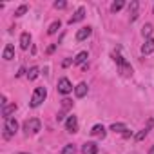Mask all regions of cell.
Returning a JSON list of instances; mask_svg holds the SVG:
<instances>
[{
  "label": "cell",
  "mask_w": 154,
  "mask_h": 154,
  "mask_svg": "<svg viewBox=\"0 0 154 154\" xmlns=\"http://www.w3.org/2000/svg\"><path fill=\"white\" fill-rule=\"evenodd\" d=\"M24 72H26V69H24V67H22V69H20V71H18V72H17V76H22V74H24Z\"/></svg>",
  "instance_id": "cell-30"
},
{
  "label": "cell",
  "mask_w": 154,
  "mask_h": 154,
  "mask_svg": "<svg viewBox=\"0 0 154 154\" xmlns=\"http://www.w3.org/2000/svg\"><path fill=\"white\" fill-rule=\"evenodd\" d=\"M4 60H13L15 58V47L11 45V44H8L6 47H4Z\"/></svg>",
  "instance_id": "cell-17"
},
{
  "label": "cell",
  "mask_w": 154,
  "mask_h": 154,
  "mask_svg": "<svg viewBox=\"0 0 154 154\" xmlns=\"http://www.w3.org/2000/svg\"><path fill=\"white\" fill-rule=\"evenodd\" d=\"M105 134H107V131H105V127H103V125H100V123H98V125H94V127L91 129V136H94V138H102V140H103V138H105Z\"/></svg>",
  "instance_id": "cell-13"
},
{
  "label": "cell",
  "mask_w": 154,
  "mask_h": 154,
  "mask_svg": "<svg viewBox=\"0 0 154 154\" xmlns=\"http://www.w3.org/2000/svg\"><path fill=\"white\" fill-rule=\"evenodd\" d=\"M71 107H72V100H69V98H63V100H62V109H63V111H69Z\"/></svg>",
  "instance_id": "cell-25"
},
{
  "label": "cell",
  "mask_w": 154,
  "mask_h": 154,
  "mask_svg": "<svg viewBox=\"0 0 154 154\" xmlns=\"http://www.w3.org/2000/svg\"><path fill=\"white\" fill-rule=\"evenodd\" d=\"M74 94H76V98H84V96L87 94V84H85V82L78 84V85L74 87Z\"/></svg>",
  "instance_id": "cell-14"
},
{
  "label": "cell",
  "mask_w": 154,
  "mask_h": 154,
  "mask_svg": "<svg viewBox=\"0 0 154 154\" xmlns=\"http://www.w3.org/2000/svg\"><path fill=\"white\" fill-rule=\"evenodd\" d=\"M89 58V53L87 51H82V53H78V54H76V58H74V63L76 65H82L85 60Z\"/></svg>",
  "instance_id": "cell-18"
},
{
  "label": "cell",
  "mask_w": 154,
  "mask_h": 154,
  "mask_svg": "<svg viewBox=\"0 0 154 154\" xmlns=\"http://www.w3.org/2000/svg\"><path fill=\"white\" fill-rule=\"evenodd\" d=\"M45 96H47V89H45V87H36V89L33 91V96H31L29 105H31V107H38V105H42V102L45 100Z\"/></svg>",
  "instance_id": "cell-4"
},
{
  "label": "cell",
  "mask_w": 154,
  "mask_h": 154,
  "mask_svg": "<svg viewBox=\"0 0 154 154\" xmlns=\"http://www.w3.org/2000/svg\"><path fill=\"white\" fill-rule=\"evenodd\" d=\"M152 127H154V120H152V118H149V120H147V125H145V127H143V129L136 134V136H134V140H136V141L145 140V138H147V134L150 132V129H152Z\"/></svg>",
  "instance_id": "cell-5"
},
{
  "label": "cell",
  "mask_w": 154,
  "mask_h": 154,
  "mask_svg": "<svg viewBox=\"0 0 154 154\" xmlns=\"http://www.w3.org/2000/svg\"><path fill=\"white\" fill-rule=\"evenodd\" d=\"M129 15H131V22H134L140 15V2L138 0H132V2L129 4Z\"/></svg>",
  "instance_id": "cell-8"
},
{
  "label": "cell",
  "mask_w": 154,
  "mask_h": 154,
  "mask_svg": "<svg viewBox=\"0 0 154 154\" xmlns=\"http://www.w3.org/2000/svg\"><path fill=\"white\" fill-rule=\"evenodd\" d=\"M38 74H40V69H38V67H31V69L27 71V78H29V80H36Z\"/></svg>",
  "instance_id": "cell-21"
},
{
  "label": "cell",
  "mask_w": 154,
  "mask_h": 154,
  "mask_svg": "<svg viewBox=\"0 0 154 154\" xmlns=\"http://www.w3.org/2000/svg\"><path fill=\"white\" fill-rule=\"evenodd\" d=\"M82 154H98V145L94 141H85L82 147Z\"/></svg>",
  "instance_id": "cell-10"
},
{
  "label": "cell",
  "mask_w": 154,
  "mask_h": 154,
  "mask_svg": "<svg viewBox=\"0 0 154 154\" xmlns=\"http://www.w3.org/2000/svg\"><path fill=\"white\" fill-rule=\"evenodd\" d=\"M71 62L74 63V60H63V63H62V65H63V67H67V65H71Z\"/></svg>",
  "instance_id": "cell-29"
},
{
  "label": "cell",
  "mask_w": 154,
  "mask_h": 154,
  "mask_svg": "<svg viewBox=\"0 0 154 154\" xmlns=\"http://www.w3.org/2000/svg\"><path fill=\"white\" fill-rule=\"evenodd\" d=\"M149 154H154V145H152V147L149 149Z\"/></svg>",
  "instance_id": "cell-31"
},
{
  "label": "cell",
  "mask_w": 154,
  "mask_h": 154,
  "mask_svg": "<svg viewBox=\"0 0 154 154\" xmlns=\"http://www.w3.org/2000/svg\"><path fill=\"white\" fill-rule=\"evenodd\" d=\"M60 27H62V22H60V20H54V22H53V24L47 27V35H54V33H56Z\"/></svg>",
  "instance_id": "cell-20"
},
{
  "label": "cell",
  "mask_w": 154,
  "mask_h": 154,
  "mask_svg": "<svg viewBox=\"0 0 154 154\" xmlns=\"http://www.w3.org/2000/svg\"><path fill=\"white\" fill-rule=\"evenodd\" d=\"M54 8L56 9H65L67 8V2H63V0H62V2H54Z\"/></svg>",
  "instance_id": "cell-27"
},
{
  "label": "cell",
  "mask_w": 154,
  "mask_h": 154,
  "mask_svg": "<svg viewBox=\"0 0 154 154\" xmlns=\"http://www.w3.org/2000/svg\"><path fill=\"white\" fill-rule=\"evenodd\" d=\"M141 35L149 40V38H150V35H152V24H145V26L141 27Z\"/></svg>",
  "instance_id": "cell-22"
},
{
  "label": "cell",
  "mask_w": 154,
  "mask_h": 154,
  "mask_svg": "<svg viewBox=\"0 0 154 154\" xmlns=\"http://www.w3.org/2000/svg\"><path fill=\"white\" fill-rule=\"evenodd\" d=\"M91 33H93V29L87 26V27H82V29H78L76 31V40L78 42H84V40H87L89 36H91Z\"/></svg>",
  "instance_id": "cell-11"
},
{
  "label": "cell",
  "mask_w": 154,
  "mask_h": 154,
  "mask_svg": "<svg viewBox=\"0 0 154 154\" xmlns=\"http://www.w3.org/2000/svg\"><path fill=\"white\" fill-rule=\"evenodd\" d=\"M84 18H85V9H84V8H78V9L74 11V15L69 18V24L72 26V24H76V22H82Z\"/></svg>",
  "instance_id": "cell-9"
},
{
  "label": "cell",
  "mask_w": 154,
  "mask_h": 154,
  "mask_svg": "<svg viewBox=\"0 0 154 154\" xmlns=\"http://www.w3.org/2000/svg\"><path fill=\"white\" fill-rule=\"evenodd\" d=\"M154 53V38H149L145 40V44L141 45V54L147 56V54H152Z\"/></svg>",
  "instance_id": "cell-12"
},
{
  "label": "cell",
  "mask_w": 154,
  "mask_h": 154,
  "mask_svg": "<svg viewBox=\"0 0 154 154\" xmlns=\"http://www.w3.org/2000/svg\"><path fill=\"white\" fill-rule=\"evenodd\" d=\"M63 118H65V114H63V111L56 114V122H63Z\"/></svg>",
  "instance_id": "cell-28"
},
{
  "label": "cell",
  "mask_w": 154,
  "mask_h": 154,
  "mask_svg": "<svg viewBox=\"0 0 154 154\" xmlns=\"http://www.w3.org/2000/svg\"><path fill=\"white\" fill-rule=\"evenodd\" d=\"M111 131H112V132H118V134H123V132L129 131V129H127L125 123H112V125H111Z\"/></svg>",
  "instance_id": "cell-19"
},
{
  "label": "cell",
  "mask_w": 154,
  "mask_h": 154,
  "mask_svg": "<svg viewBox=\"0 0 154 154\" xmlns=\"http://www.w3.org/2000/svg\"><path fill=\"white\" fill-rule=\"evenodd\" d=\"M123 6H125L123 0H116V2H112V6H111V11H112V13H118Z\"/></svg>",
  "instance_id": "cell-23"
},
{
  "label": "cell",
  "mask_w": 154,
  "mask_h": 154,
  "mask_svg": "<svg viewBox=\"0 0 154 154\" xmlns=\"http://www.w3.org/2000/svg\"><path fill=\"white\" fill-rule=\"evenodd\" d=\"M17 131H18V122H17L13 116L8 118V120H4V138H6V140L13 138V136L17 134Z\"/></svg>",
  "instance_id": "cell-2"
},
{
  "label": "cell",
  "mask_w": 154,
  "mask_h": 154,
  "mask_svg": "<svg viewBox=\"0 0 154 154\" xmlns=\"http://www.w3.org/2000/svg\"><path fill=\"white\" fill-rule=\"evenodd\" d=\"M56 89H58V93H62V94H69V93L72 91V84L69 82V78H60Z\"/></svg>",
  "instance_id": "cell-6"
},
{
  "label": "cell",
  "mask_w": 154,
  "mask_h": 154,
  "mask_svg": "<svg viewBox=\"0 0 154 154\" xmlns=\"http://www.w3.org/2000/svg\"><path fill=\"white\" fill-rule=\"evenodd\" d=\"M17 103H11V105H6L4 109H2V116H4V120H8V118H11V114L17 111Z\"/></svg>",
  "instance_id": "cell-16"
},
{
  "label": "cell",
  "mask_w": 154,
  "mask_h": 154,
  "mask_svg": "<svg viewBox=\"0 0 154 154\" xmlns=\"http://www.w3.org/2000/svg\"><path fill=\"white\" fill-rule=\"evenodd\" d=\"M65 131L67 132H76V131H78V118H76L74 114H71L67 120H65Z\"/></svg>",
  "instance_id": "cell-7"
},
{
  "label": "cell",
  "mask_w": 154,
  "mask_h": 154,
  "mask_svg": "<svg viewBox=\"0 0 154 154\" xmlns=\"http://www.w3.org/2000/svg\"><path fill=\"white\" fill-rule=\"evenodd\" d=\"M26 11H27V6H26V4H22V6H18V8H17V11H15V17H22Z\"/></svg>",
  "instance_id": "cell-26"
},
{
  "label": "cell",
  "mask_w": 154,
  "mask_h": 154,
  "mask_svg": "<svg viewBox=\"0 0 154 154\" xmlns=\"http://www.w3.org/2000/svg\"><path fill=\"white\" fill-rule=\"evenodd\" d=\"M112 60L118 63V67H120V72L123 74V76H131L132 74V67H131V63L118 53V51H112Z\"/></svg>",
  "instance_id": "cell-1"
},
{
  "label": "cell",
  "mask_w": 154,
  "mask_h": 154,
  "mask_svg": "<svg viewBox=\"0 0 154 154\" xmlns=\"http://www.w3.org/2000/svg\"><path fill=\"white\" fill-rule=\"evenodd\" d=\"M29 45H31V35L29 33H22L20 35V49H29Z\"/></svg>",
  "instance_id": "cell-15"
},
{
  "label": "cell",
  "mask_w": 154,
  "mask_h": 154,
  "mask_svg": "<svg viewBox=\"0 0 154 154\" xmlns=\"http://www.w3.org/2000/svg\"><path fill=\"white\" fill-rule=\"evenodd\" d=\"M40 129H42V123H40L38 118H29V120L24 122V134H26V136L40 132Z\"/></svg>",
  "instance_id": "cell-3"
},
{
  "label": "cell",
  "mask_w": 154,
  "mask_h": 154,
  "mask_svg": "<svg viewBox=\"0 0 154 154\" xmlns=\"http://www.w3.org/2000/svg\"><path fill=\"white\" fill-rule=\"evenodd\" d=\"M62 154H76V147L72 143H67L63 149H62Z\"/></svg>",
  "instance_id": "cell-24"
}]
</instances>
